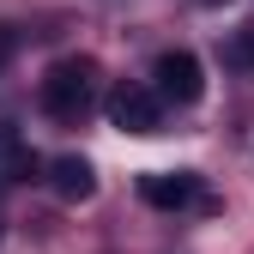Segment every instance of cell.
Listing matches in <instances>:
<instances>
[{
	"label": "cell",
	"mask_w": 254,
	"mask_h": 254,
	"mask_svg": "<svg viewBox=\"0 0 254 254\" xmlns=\"http://www.w3.org/2000/svg\"><path fill=\"white\" fill-rule=\"evenodd\" d=\"M91 103H97V61L91 55H61L43 73V109L55 121H79Z\"/></svg>",
	"instance_id": "1"
},
{
	"label": "cell",
	"mask_w": 254,
	"mask_h": 254,
	"mask_svg": "<svg viewBox=\"0 0 254 254\" xmlns=\"http://www.w3.org/2000/svg\"><path fill=\"white\" fill-rule=\"evenodd\" d=\"M151 91L164 103L188 109V103H200V91H206V73H200V61L188 55V49H164L151 61Z\"/></svg>",
	"instance_id": "2"
},
{
	"label": "cell",
	"mask_w": 254,
	"mask_h": 254,
	"mask_svg": "<svg viewBox=\"0 0 254 254\" xmlns=\"http://www.w3.org/2000/svg\"><path fill=\"white\" fill-rule=\"evenodd\" d=\"M157 115H164V97L145 85H115L109 91V121L121 133H157Z\"/></svg>",
	"instance_id": "3"
},
{
	"label": "cell",
	"mask_w": 254,
	"mask_h": 254,
	"mask_svg": "<svg viewBox=\"0 0 254 254\" xmlns=\"http://www.w3.org/2000/svg\"><path fill=\"white\" fill-rule=\"evenodd\" d=\"M139 200L145 206H164V212L200 206V176L194 170H151V176H139Z\"/></svg>",
	"instance_id": "4"
},
{
	"label": "cell",
	"mask_w": 254,
	"mask_h": 254,
	"mask_svg": "<svg viewBox=\"0 0 254 254\" xmlns=\"http://www.w3.org/2000/svg\"><path fill=\"white\" fill-rule=\"evenodd\" d=\"M49 188H55V194L61 200H91V194H97V170H91L85 164V157H55V164H49Z\"/></svg>",
	"instance_id": "5"
},
{
	"label": "cell",
	"mask_w": 254,
	"mask_h": 254,
	"mask_svg": "<svg viewBox=\"0 0 254 254\" xmlns=\"http://www.w3.org/2000/svg\"><path fill=\"white\" fill-rule=\"evenodd\" d=\"M43 164H37V151L24 145V133L12 121H0V182H30Z\"/></svg>",
	"instance_id": "6"
},
{
	"label": "cell",
	"mask_w": 254,
	"mask_h": 254,
	"mask_svg": "<svg viewBox=\"0 0 254 254\" xmlns=\"http://www.w3.org/2000/svg\"><path fill=\"white\" fill-rule=\"evenodd\" d=\"M224 61H230L236 73H254V24L230 30V43H224Z\"/></svg>",
	"instance_id": "7"
},
{
	"label": "cell",
	"mask_w": 254,
	"mask_h": 254,
	"mask_svg": "<svg viewBox=\"0 0 254 254\" xmlns=\"http://www.w3.org/2000/svg\"><path fill=\"white\" fill-rule=\"evenodd\" d=\"M12 49H18V30H12V24H0V67L12 61Z\"/></svg>",
	"instance_id": "8"
},
{
	"label": "cell",
	"mask_w": 254,
	"mask_h": 254,
	"mask_svg": "<svg viewBox=\"0 0 254 254\" xmlns=\"http://www.w3.org/2000/svg\"><path fill=\"white\" fill-rule=\"evenodd\" d=\"M206 6H218V0H206Z\"/></svg>",
	"instance_id": "9"
}]
</instances>
